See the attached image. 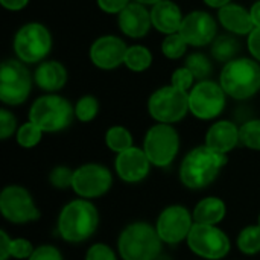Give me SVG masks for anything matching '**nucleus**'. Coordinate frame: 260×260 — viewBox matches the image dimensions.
<instances>
[{
    "label": "nucleus",
    "mask_w": 260,
    "mask_h": 260,
    "mask_svg": "<svg viewBox=\"0 0 260 260\" xmlns=\"http://www.w3.org/2000/svg\"><path fill=\"white\" fill-rule=\"evenodd\" d=\"M259 225H260V216H259Z\"/></svg>",
    "instance_id": "46"
},
{
    "label": "nucleus",
    "mask_w": 260,
    "mask_h": 260,
    "mask_svg": "<svg viewBox=\"0 0 260 260\" xmlns=\"http://www.w3.org/2000/svg\"><path fill=\"white\" fill-rule=\"evenodd\" d=\"M99 113V101L91 96L85 94L78 99L75 105V117L81 122H91Z\"/></svg>",
    "instance_id": "30"
},
{
    "label": "nucleus",
    "mask_w": 260,
    "mask_h": 260,
    "mask_svg": "<svg viewBox=\"0 0 260 260\" xmlns=\"http://www.w3.org/2000/svg\"><path fill=\"white\" fill-rule=\"evenodd\" d=\"M227 163V154L203 145L192 149L180 166V180L189 189H204L215 181Z\"/></svg>",
    "instance_id": "1"
},
{
    "label": "nucleus",
    "mask_w": 260,
    "mask_h": 260,
    "mask_svg": "<svg viewBox=\"0 0 260 260\" xmlns=\"http://www.w3.org/2000/svg\"><path fill=\"white\" fill-rule=\"evenodd\" d=\"M151 161L143 149L129 148L116 158V172L126 183H139L149 174Z\"/></svg>",
    "instance_id": "18"
},
{
    "label": "nucleus",
    "mask_w": 260,
    "mask_h": 260,
    "mask_svg": "<svg viewBox=\"0 0 260 260\" xmlns=\"http://www.w3.org/2000/svg\"><path fill=\"white\" fill-rule=\"evenodd\" d=\"M250 15H251V20H253V24L254 27H260V0L254 2L250 8Z\"/></svg>",
    "instance_id": "43"
},
{
    "label": "nucleus",
    "mask_w": 260,
    "mask_h": 260,
    "mask_svg": "<svg viewBox=\"0 0 260 260\" xmlns=\"http://www.w3.org/2000/svg\"><path fill=\"white\" fill-rule=\"evenodd\" d=\"M184 67H187L192 72V75L195 76V79H198V81L207 79L212 75V70H213L212 61L207 58V55H204L201 52L190 53L186 58Z\"/></svg>",
    "instance_id": "27"
},
{
    "label": "nucleus",
    "mask_w": 260,
    "mask_h": 260,
    "mask_svg": "<svg viewBox=\"0 0 260 260\" xmlns=\"http://www.w3.org/2000/svg\"><path fill=\"white\" fill-rule=\"evenodd\" d=\"M27 260H62V256L58 248L52 245H41L35 248L34 254Z\"/></svg>",
    "instance_id": "38"
},
{
    "label": "nucleus",
    "mask_w": 260,
    "mask_h": 260,
    "mask_svg": "<svg viewBox=\"0 0 260 260\" xmlns=\"http://www.w3.org/2000/svg\"><path fill=\"white\" fill-rule=\"evenodd\" d=\"M126 69L136 73H142L148 70L152 64V53L146 46L142 44H134L129 46L125 55V62Z\"/></svg>",
    "instance_id": "25"
},
{
    "label": "nucleus",
    "mask_w": 260,
    "mask_h": 260,
    "mask_svg": "<svg viewBox=\"0 0 260 260\" xmlns=\"http://www.w3.org/2000/svg\"><path fill=\"white\" fill-rule=\"evenodd\" d=\"M193 81H195V76L192 75V72L187 69V67H180L177 69L172 76H171V85L183 90V91H190L192 87H193Z\"/></svg>",
    "instance_id": "33"
},
{
    "label": "nucleus",
    "mask_w": 260,
    "mask_h": 260,
    "mask_svg": "<svg viewBox=\"0 0 260 260\" xmlns=\"http://www.w3.org/2000/svg\"><path fill=\"white\" fill-rule=\"evenodd\" d=\"M219 84L225 94L245 101L257 94L260 90V62L254 58H236L224 64L219 76Z\"/></svg>",
    "instance_id": "2"
},
{
    "label": "nucleus",
    "mask_w": 260,
    "mask_h": 260,
    "mask_svg": "<svg viewBox=\"0 0 260 260\" xmlns=\"http://www.w3.org/2000/svg\"><path fill=\"white\" fill-rule=\"evenodd\" d=\"M209 8H215V9H221L224 6H227L229 3H232V0H203Z\"/></svg>",
    "instance_id": "44"
},
{
    "label": "nucleus",
    "mask_w": 260,
    "mask_h": 260,
    "mask_svg": "<svg viewBox=\"0 0 260 260\" xmlns=\"http://www.w3.org/2000/svg\"><path fill=\"white\" fill-rule=\"evenodd\" d=\"M192 221H193V216L189 213L186 207L171 206V207H166L160 213L155 229L163 242L174 245L187 239L193 227Z\"/></svg>",
    "instance_id": "14"
},
{
    "label": "nucleus",
    "mask_w": 260,
    "mask_h": 260,
    "mask_svg": "<svg viewBox=\"0 0 260 260\" xmlns=\"http://www.w3.org/2000/svg\"><path fill=\"white\" fill-rule=\"evenodd\" d=\"M193 221L195 224H203V225H215L221 222L225 216V204L221 198L216 197H209L201 200L193 213Z\"/></svg>",
    "instance_id": "23"
},
{
    "label": "nucleus",
    "mask_w": 260,
    "mask_h": 260,
    "mask_svg": "<svg viewBox=\"0 0 260 260\" xmlns=\"http://www.w3.org/2000/svg\"><path fill=\"white\" fill-rule=\"evenodd\" d=\"M238 143H241L239 128L230 120H219L213 123L206 134V146L221 154H229Z\"/></svg>",
    "instance_id": "20"
},
{
    "label": "nucleus",
    "mask_w": 260,
    "mask_h": 260,
    "mask_svg": "<svg viewBox=\"0 0 260 260\" xmlns=\"http://www.w3.org/2000/svg\"><path fill=\"white\" fill-rule=\"evenodd\" d=\"M218 20L224 29H227L233 35H250L254 29L250 9L238 5L229 3L227 6L218 11Z\"/></svg>",
    "instance_id": "21"
},
{
    "label": "nucleus",
    "mask_w": 260,
    "mask_h": 260,
    "mask_svg": "<svg viewBox=\"0 0 260 260\" xmlns=\"http://www.w3.org/2000/svg\"><path fill=\"white\" fill-rule=\"evenodd\" d=\"M161 242L157 229L146 222H134L120 233L117 248L123 260H155L161 251Z\"/></svg>",
    "instance_id": "4"
},
{
    "label": "nucleus",
    "mask_w": 260,
    "mask_h": 260,
    "mask_svg": "<svg viewBox=\"0 0 260 260\" xmlns=\"http://www.w3.org/2000/svg\"><path fill=\"white\" fill-rule=\"evenodd\" d=\"M34 81L41 90L47 93H55L66 85L67 70L58 61H43L38 64L34 73Z\"/></svg>",
    "instance_id": "22"
},
{
    "label": "nucleus",
    "mask_w": 260,
    "mask_h": 260,
    "mask_svg": "<svg viewBox=\"0 0 260 260\" xmlns=\"http://www.w3.org/2000/svg\"><path fill=\"white\" fill-rule=\"evenodd\" d=\"M73 172L66 166H58L50 172V183L56 187V189H67L72 187V180H73Z\"/></svg>",
    "instance_id": "34"
},
{
    "label": "nucleus",
    "mask_w": 260,
    "mask_h": 260,
    "mask_svg": "<svg viewBox=\"0 0 260 260\" xmlns=\"http://www.w3.org/2000/svg\"><path fill=\"white\" fill-rule=\"evenodd\" d=\"M32 88V78L20 59H5L0 66V99L6 105L23 104Z\"/></svg>",
    "instance_id": "8"
},
{
    "label": "nucleus",
    "mask_w": 260,
    "mask_h": 260,
    "mask_svg": "<svg viewBox=\"0 0 260 260\" xmlns=\"http://www.w3.org/2000/svg\"><path fill=\"white\" fill-rule=\"evenodd\" d=\"M239 139L244 146L254 151H260V119L245 122L239 128Z\"/></svg>",
    "instance_id": "31"
},
{
    "label": "nucleus",
    "mask_w": 260,
    "mask_h": 260,
    "mask_svg": "<svg viewBox=\"0 0 260 260\" xmlns=\"http://www.w3.org/2000/svg\"><path fill=\"white\" fill-rule=\"evenodd\" d=\"M43 137V131L32 123L30 120L23 123L18 129H17V142L20 146L23 148H34L41 142Z\"/></svg>",
    "instance_id": "32"
},
{
    "label": "nucleus",
    "mask_w": 260,
    "mask_h": 260,
    "mask_svg": "<svg viewBox=\"0 0 260 260\" xmlns=\"http://www.w3.org/2000/svg\"><path fill=\"white\" fill-rule=\"evenodd\" d=\"M117 24L122 34H125L129 38H143L149 34L152 27L151 20V11L146 9L145 5L131 2L119 15H117Z\"/></svg>",
    "instance_id": "17"
},
{
    "label": "nucleus",
    "mask_w": 260,
    "mask_h": 260,
    "mask_svg": "<svg viewBox=\"0 0 260 260\" xmlns=\"http://www.w3.org/2000/svg\"><path fill=\"white\" fill-rule=\"evenodd\" d=\"M0 3L8 11H21L27 6L29 0H0Z\"/></svg>",
    "instance_id": "42"
},
{
    "label": "nucleus",
    "mask_w": 260,
    "mask_h": 260,
    "mask_svg": "<svg viewBox=\"0 0 260 260\" xmlns=\"http://www.w3.org/2000/svg\"><path fill=\"white\" fill-rule=\"evenodd\" d=\"M99 225V213L87 200H75L69 203L59 213L58 232L67 242L87 241Z\"/></svg>",
    "instance_id": "3"
},
{
    "label": "nucleus",
    "mask_w": 260,
    "mask_h": 260,
    "mask_svg": "<svg viewBox=\"0 0 260 260\" xmlns=\"http://www.w3.org/2000/svg\"><path fill=\"white\" fill-rule=\"evenodd\" d=\"M113 183L111 172L98 163L79 166L73 172L72 189L82 198H98L105 195Z\"/></svg>",
    "instance_id": "13"
},
{
    "label": "nucleus",
    "mask_w": 260,
    "mask_h": 260,
    "mask_svg": "<svg viewBox=\"0 0 260 260\" xmlns=\"http://www.w3.org/2000/svg\"><path fill=\"white\" fill-rule=\"evenodd\" d=\"M75 116L72 104L58 94L49 93L40 96L29 110V120L43 133H56L66 129Z\"/></svg>",
    "instance_id": "5"
},
{
    "label": "nucleus",
    "mask_w": 260,
    "mask_h": 260,
    "mask_svg": "<svg viewBox=\"0 0 260 260\" xmlns=\"http://www.w3.org/2000/svg\"><path fill=\"white\" fill-rule=\"evenodd\" d=\"M96 2L101 11H104L105 14H116V15H119L131 3V0H96Z\"/></svg>",
    "instance_id": "39"
},
{
    "label": "nucleus",
    "mask_w": 260,
    "mask_h": 260,
    "mask_svg": "<svg viewBox=\"0 0 260 260\" xmlns=\"http://www.w3.org/2000/svg\"><path fill=\"white\" fill-rule=\"evenodd\" d=\"M12 46L17 59L21 62H43L52 50V35L43 23L30 21L15 32Z\"/></svg>",
    "instance_id": "6"
},
{
    "label": "nucleus",
    "mask_w": 260,
    "mask_h": 260,
    "mask_svg": "<svg viewBox=\"0 0 260 260\" xmlns=\"http://www.w3.org/2000/svg\"><path fill=\"white\" fill-rule=\"evenodd\" d=\"M134 2H137V3H142V5H145V6H148V5L154 6V5H157L158 2H161V0H134Z\"/></svg>",
    "instance_id": "45"
},
{
    "label": "nucleus",
    "mask_w": 260,
    "mask_h": 260,
    "mask_svg": "<svg viewBox=\"0 0 260 260\" xmlns=\"http://www.w3.org/2000/svg\"><path fill=\"white\" fill-rule=\"evenodd\" d=\"M239 50H241V43L232 34L218 35L213 40L212 47H210V52H212L213 59H216V61H219L222 64H227V62L236 59Z\"/></svg>",
    "instance_id": "24"
},
{
    "label": "nucleus",
    "mask_w": 260,
    "mask_h": 260,
    "mask_svg": "<svg viewBox=\"0 0 260 260\" xmlns=\"http://www.w3.org/2000/svg\"><path fill=\"white\" fill-rule=\"evenodd\" d=\"M17 129V120L11 111L6 108L0 110V139L6 140L9 136H12Z\"/></svg>",
    "instance_id": "35"
},
{
    "label": "nucleus",
    "mask_w": 260,
    "mask_h": 260,
    "mask_svg": "<svg viewBox=\"0 0 260 260\" xmlns=\"http://www.w3.org/2000/svg\"><path fill=\"white\" fill-rule=\"evenodd\" d=\"M0 212L14 224H26L40 218L30 193L21 186H8L0 193Z\"/></svg>",
    "instance_id": "12"
},
{
    "label": "nucleus",
    "mask_w": 260,
    "mask_h": 260,
    "mask_svg": "<svg viewBox=\"0 0 260 260\" xmlns=\"http://www.w3.org/2000/svg\"><path fill=\"white\" fill-rule=\"evenodd\" d=\"M187 47L189 44L180 35V32L166 35L165 40L161 41V52L168 59H180L186 53Z\"/></svg>",
    "instance_id": "29"
},
{
    "label": "nucleus",
    "mask_w": 260,
    "mask_h": 260,
    "mask_svg": "<svg viewBox=\"0 0 260 260\" xmlns=\"http://www.w3.org/2000/svg\"><path fill=\"white\" fill-rule=\"evenodd\" d=\"M247 47L251 53V56L260 62V27H254L248 38H247Z\"/></svg>",
    "instance_id": "40"
},
{
    "label": "nucleus",
    "mask_w": 260,
    "mask_h": 260,
    "mask_svg": "<svg viewBox=\"0 0 260 260\" xmlns=\"http://www.w3.org/2000/svg\"><path fill=\"white\" fill-rule=\"evenodd\" d=\"M225 98L221 84L210 79L200 81L189 91V111L201 120L215 119L224 111Z\"/></svg>",
    "instance_id": "10"
},
{
    "label": "nucleus",
    "mask_w": 260,
    "mask_h": 260,
    "mask_svg": "<svg viewBox=\"0 0 260 260\" xmlns=\"http://www.w3.org/2000/svg\"><path fill=\"white\" fill-rule=\"evenodd\" d=\"M35 248L26 239H12L11 241V256L15 259H29L34 254Z\"/></svg>",
    "instance_id": "36"
},
{
    "label": "nucleus",
    "mask_w": 260,
    "mask_h": 260,
    "mask_svg": "<svg viewBox=\"0 0 260 260\" xmlns=\"http://www.w3.org/2000/svg\"><path fill=\"white\" fill-rule=\"evenodd\" d=\"M187 245L200 257L210 260L222 259L230 251V241L227 235L216 225L193 224L187 236Z\"/></svg>",
    "instance_id": "11"
},
{
    "label": "nucleus",
    "mask_w": 260,
    "mask_h": 260,
    "mask_svg": "<svg viewBox=\"0 0 260 260\" xmlns=\"http://www.w3.org/2000/svg\"><path fill=\"white\" fill-rule=\"evenodd\" d=\"M184 15L180 6L172 0H161L151 8L152 27L165 35L177 34L181 27Z\"/></svg>",
    "instance_id": "19"
},
{
    "label": "nucleus",
    "mask_w": 260,
    "mask_h": 260,
    "mask_svg": "<svg viewBox=\"0 0 260 260\" xmlns=\"http://www.w3.org/2000/svg\"><path fill=\"white\" fill-rule=\"evenodd\" d=\"M148 111L158 123H177L189 111V93L171 84L165 85L149 96Z\"/></svg>",
    "instance_id": "7"
},
{
    "label": "nucleus",
    "mask_w": 260,
    "mask_h": 260,
    "mask_svg": "<svg viewBox=\"0 0 260 260\" xmlns=\"http://www.w3.org/2000/svg\"><path fill=\"white\" fill-rule=\"evenodd\" d=\"M85 260H117L113 250L105 244H94L88 248Z\"/></svg>",
    "instance_id": "37"
},
{
    "label": "nucleus",
    "mask_w": 260,
    "mask_h": 260,
    "mask_svg": "<svg viewBox=\"0 0 260 260\" xmlns=\"http://www.w3.org/2000/svg\"><path fill=\"white\" fill-rule=\"evenodd\" d=\"M180 149V136L172 125L157 123L151 126L143 140V151L151 165L158 168L169 166Z\"/></svg>",
    "instance_id": "9"
},
{
    "label": "nucleus",
    "mask_w": 260,
    "mask_h": 260,
    "mask_svg": "<svg viewBox=\"0 0 260 260\" xmlns=\"http://www.w3.org/2000/svg\"><path fill=\"white\" fill-rule=\"evenodd\" d=\"M178 32L189 46L203 47L218 37V23L206 11H192L184 15Z\"/></svg>",
    "instance_id": "15"
},
{
    "label": "nucleus",
    "mask_w": 260,
    "mask_h": 260,
    "mask_svg": "<svg viewBox=\"0 0 260 260\" xmlns=\"http://www.w3.org/2000/svg\"><path fill=\"white\" fill-rule=\"evenodd\" d=\"M238 247L245 254L260 253V225H248L238 236Z\"/></svg>",
    "instance_id": "28"
},
{
    "label": "nucleus",
    "mask_w": 260,
    "mask_h": 260,
    "mask_svg": "<svg viewBox=\"0 0 260 260\" xmlns=\"http://www.w3.org/2000/svg\"><path fill=\"white\" fill-rule=\"evenodd\" d=\"M105 143L111 151H114L116 154H120V152L133 148V136L125 126L116 125L107 131Z\"/></svg>",
    "instance_id": "26"
},
{
    "label": "nucleus",
    "mask_w": 260,
    "mask_h": 260,
    "mask_svg": "<svg viewBox=\"0 0 260 260\" xmlns=\"http://www.w3.org/2000/svg\"><path fill=\"white\" fill-rule=\"evenodd\" d=\"M11 238L6 235V232H0V260H8L11 256L9 250H11Z\"/></svg>",
    "instance_id": "41"
},
{
    "label": "nucleus",
    "mask_w": 260,
    "mask_h": 260,
    "mask_svg": "<svg viewBox=\"0 0 260 260\" xmlns=\"http://www.w3.org/2000/svg\"><path fill=\"white\" fill-rule=\"evenodd\" d=\"M128 46L120 37L102 35L90 47V59L101 70H114L125 62Z\"/></svg>",
    "instance_id": "16"
}]
</instances>
